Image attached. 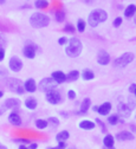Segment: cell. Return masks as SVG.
<instances>
[{"instance_id": "cell-48", "label": "cell", "mask_w": 136, "mask_h": 149, "mask_svg": "<svg viewBox=\"0 0 136 149\" xmlns=\"http://www.w3.org/2000/svg\"><path fill=\"white\" fill-rule=\"evenodd\" d=\"M3 4H5V0H0V5H3Z\"/></svg>"}, {"instance_id": "cell-37", "label": "cell", "mask_w": 136, "mask_h": 149, "mask_svg": "<svg viewBox=\"0 0 136 149\" xmlns=\"http://www.w3.org/2000/svg\"><path fill=\"white\" fill-rule=\"evenodd\" d=\"M66 43H68V39L65 38V37H62V38L58 39V44L59 45H65Z\"/></svg>"}, {"instance_id": "cell-6", "label": "cell", "mask_w": 136, "mask_h": 149, "mask_svg": "<svg viewBox=\"0 0 136 149\" xmlns=\"http://www.w3.org/2000/svg\"><path fill=\"white\" fill-rule=\"evenodd\" d=\"M11 90H13L14 92H17V94L19 95H23L24 92H25V88H24V84L22 83L20 79H18V78H12L8 83Z\"/></svg>"}, {"instance_id": "cell-25", "label": "cell", "mask_w": 136, "mask_h": 149, "mask_svg": "<svg viewBox=\"0 0 136 149\" xmlns=\"http://www.w3.org/2000/svg\"><path fill=\"white\" fill-rule=\"evenodd\" d=\"M69 137H70L69 132H66V130H63V132L58 133V135L56 136V140H57L58 142H59V141H66Z\"/></svg>"}, {"instance_id": "cell-44", "label": "cell", "mask_w": 136, "mask_h": 149, "mask_svg": "<svg viewBox=\"0 0 136 149\" xmlns=\"http://www.w3.org/2000/svg\"><path fill=\"white\" fill-rule=\"evenodd\" d=\"M37 147H38V146H37V143H31V144H30V147H29V148H31V149H36V148H37Z\"/></svg>"}, {"instance_id": "cell-41", "label": "cell", "mask_w": 136, "mask_h": 149, "mask_svg": "<svg viewBox=\"0 0 136 149\" xmlns=\"http://www.w3.org/2000/svg\"><path fill=\"white\" fill-rule=\"evenodd\" d=\"M14 141L15 142H22V143H29V140H26V139H15Z\"/></svg>"}, {"instance_id": "cell-3", "label": "cell", "mask_w": 136, "mask_h": 149, "mask_svg": "<svg viewBox=\"0 0 136 149\" xmlns=\"http://www.w3.org/2000/svg\"><path fill=\"white\" fill-rule=\"evenodd\" d=\"M30 24L34 29L46 27L50 24V18L44 13H33L30 18Z\"/></svg>"}, {"instance_id": "cell-47", "label": "cell", "mask_w": 136, "mask_h": 149, "mask_svg": "<svg viewBox=\"0 0 136 149\" xmlns=\"http://www.w3.org/2000/svg\"><path fill=\"white\" fill-rule=\"evenodd\" d=\"M3 96H4V92H3V91H0V98H1Z\"/></svg>"}, {"instance_id": "cell-14", "label": "cell", "mask_w": 136, "mask_h": 149, "mask_svg": "<svg viewBox=\"0 0 136 149\" xmlns=\"http://www.w3.org/2000/svg\"><path fill=\"white\" fill-rule=\"evenodd\" d=\"M24 88H25V91H27V92H34L37 90V84L33 78H29L24 83Z\"/></svg>"}, {"instance_id": "cell-50", "label": "cell", "mask_w": 136, "mask_h": 149, "mask_svg": "<svg viewBox=\"0 0 136 149\" xmlns=\"http://www.w3.org/2000/svg\"><path fill=\"white\" fill-rule=\"evenodd\" d=\"M134 95H135V96H136V89H135V91H134Z\"/></svg>"}, {"instance_id": "cell-16", "label": "cell", "mask_w": 136, "mask_h": 149, "mask_svg": "<svg viewBox=\"0 0 136 149\" xmlns=\"http://www.w3.org/2000/svg\"><path fill=\"white\" fill-rule=\"evenodd\" d=\"M4 105L7 108V109H13V108H18L20 105V101L17 100V98H7L4 103Z\"/></svg>"}, {"instance_id": "cell-28", "label": "cell", "mask_w": 136, "mask_h": 149, "mask_svg": "<svg viewBox=\"0 0 136 149\" xmlns=\"http://www.w3.org/2000/svg\"><path fill=\"white\" fill-rule=\"evenodd\" d=\"M85 26H86V24L83 19H80L78 23H77V30H78V32H81V33L85 31Z\"/></svg>"}, {"instance_id": "cell-20", "label": "cell", "mask_w": 136, "mask_h": 149, "mask_svg": "<svg viewBox=\"0 0 136 149\" xmlns=\"http://www.w3.org/2000/svg\"><path fill=\"white\" fill-rule=\"evenodd\" d=\"M25 105H26L27 109H30V110H34V109L37 108V105H38V102H37L36 98H33V97H29V98L25 101Z\"/></svg>"}, {"instance_id": "cell-46", "label": "cell", "mask_w": 136, "mask_h": 149, "mask_svg": "<svg viewBox=\"0 0 136 149\" xmlns=\"http://www.w3.org/2000/svg\"><path fill=\"white\" fill-rule=\"evenodd\" d=\"M5 148H6V147H5V146H3V144H1V143H0V149H5Z\"/></svg>"}, {"instance_id": "cell-29", "label": "cell", "mask_w": 136, "mask_h": 149, "mask_svg": "<svg viewBox=\"0 0 136 149\" xmlns=\"http://www.w3.org/2000/svg\"><path fill=\"white\" fill-rule=\"evenodd\" d=\"M108 121H109V123L111 124V125H116L119 123V121H120V117L117 116V115H111L109 118H108Z\"/></svg>"}, {"instance_id": "cell-11", "label": "cell", "mask_w": 136, "mask_h": 149, "mask_svg": "<svg viewBox=\"0 0 136 149\" xmlns=\"http://www.w3.org/2000/svg\"><path fill=\"white\" fill-rule=\"evenodd\" d=\"M23 53H24V56L26 58H30V59L34 58L36 57V46H33L31 44L26 45L24 47V50H23Z\"/></svg>"}, {"instance_id": "cell-40", "label": "cell", "mask_w": 136, "mask_h": 149, "mask_svg": "<svg viewBox=\"0 0 136 149\" xmlns=\"http://www.w3.org/2000/svg\"><path fill=\"white\" fill-rule=\"evenodd\" d=\"M66 144H65V141H59V143H58L57 148H65Z\"/></svg>"}, {"instance_id": "cell-23", "label": "cell", "mask_w": 136, "mask_h": 149, "mask_svg": "<svg viewBox=\"0 0 136 149\" xmlns=\"http://www.w3.org/2000/svg\"><path fill=\"white\" fill-rule=\"evenodd\" d=\"M82 77H83V79H84V81H91V79H93V78H95V73H93L91 70L86 69V70H84V71H83Z\"/></svg>"}, {"instance_id": "cell-42", "label": "cell", "mask_w": 136, "mask_h": 149, "mask_svg": "<svg viewBox=\"0 0 136 149\" xmlns=\"http://www.w3.org/2000/svg\"><path fill=\"white\" fill-rule=\"evenodd\" d=\"M135 89H136V84H131V85L129 86V92H131V94H134Z\"/></svg>"}, {"instance_id": "cell-22", "label": "cell", "mask_w": 136, "mask_h": 149, "mask_svg": "<svg viewBox=\"0 0 136 149\" xmlns=\"http://www.w3.org/2000/svg\"><path fill=\"white\" fill-rule=\"evenodd\" d=\"M135 13H136V6L135 5H129L124 10V17L126 18H131L135 15Z\"/></svg>"}, {"instance_id": "cell-1", "label": "cell", "mask_w": 136, "mask_h": 149, "mask_svg": "<svg viewBox=\"0 0 136 149\" xmlns=\"http://www.w3.org/2000/svg\"><path fill=\"white\" fill-rule=\"evenodd\" d=\"M108 18V13L104 11V10H101V8H97V10H93L89 17H88V23L91 27H96L98 26V24L101 23H104Z\"/></svg>"}, {"instance_id": "cell-39", "label": "cell", "mask_w": 136, "mask_h": 149, "mask_svg": "<svg viewBox=\"0 0 136 149\" xmlns=\"http://www.w3.org/2000/svg\"><path fill=\"white\" fill-rule=\"evenodd\" d=\"M96 123H98V124L102 127V132H103V133H105V127H104V123H103L100 118H96Z\"/></svg>"}, {"instance_id": "cell-33", "label": "cell", "mask_w": 136, "mask_h": 149, "mask_svg": "<svg viewBox=\"0 0 136 149\" xmlns=\"http://www.w3.org/2000/svg\"><path fill=\"white\" fill-rule=\"evenodd\" d=\"M122 25V18L119 17V18H116V19L114 20V26L115 27H120Z\"/></svg>"}, {"instance_id": "cell-49", "label": "cell", "mask_w": 136, "mask_h": 149, "mask_svg": "<svg viewBox=\"0 0 136 149\" xmlns=\"http://www.w3.org/2000/svg\"><path fill=\"white\" fill-rule=\"evenodd\" d=\"M134 23H135V25H136V13H135V17H134Z\"/></svg>"}, {"instance_id": "cell-43", "label": "cell", "mask_w": 136, "mask_h": 149, "mask_svg": "<svg viewBox=\"0 0 136 149\" xmlns=\"http://www.w3.org/2000/svg\"><path fill=\"white\" fill-rule=\"evenodd\" d=\"M6 110H7V108H6L5 105H1V107H0V115H1V114H4Z\"/></svg>"}, {"instance_id": "cell-30", "label": "cell", "mask_w": 136, "mask_h": 149, "mask_svg": "<svg viewBox=\"0 0 136 149\" xmlns=\"http://www.w3.org/2000/svg\"><path fill=\"white\" fill-rule=\"evenodd\" d=\"M56 19H57V22L62 23V22L65 19V13H64L63 11H58V12H56Z\"/></svg>"}, {"instance_id": "cell-34", "label": "cell", "mask_w": 136, "mask_h": 149, "mask_svg": "<svg viewBox=\"0 0 136 149\" xmlns=\"http://www.w3.org/2000/svg\"><path fill=\"white\" fill-rule=\"evenodd\" d=\"M64 31H65V32H68V33H72V32H75V27H73L71 24H68V25L65 26Z\"/></svg>"}, {"instance_id": "cell-15", "label": "cell", "mask_w": 136, "mask_h": 149, "mask_svg": "<svg viewBox=\"0 0 136 149\" xmlns=\"http://www.w3.org/2000/svg\"><path fill=\"white\" fill-rule=\"evenodd\" d=\"M8 121H10L11 124H13V125H15V127H19V125L22 124V117L19 116L17 113H12V114H10V116H8Z\"/></svg>"}, {"instance_id": "cell-26", "label": "cell", "mask_w": 136, "mask_h": 149, "mask_svg": "<svg viewBox=\"0 0 136 149\" xmlns=\"http://www.w3.org/2000/svg\"><path fill=\"white\" fill-rule=\"evenodd\" d=\"M34 6L37 8H46L49 6V3L46 1V0H36Z\"/></svg>"}, {"instance_id": "cell-32", "label": "cell", "mask_w": 136, "mask_h": 149, "mask_svg": "<svg viewBox=\"0 0 136 149\" xmlns=\"http://www.w3.org/2000/svg\"><path fill=\"white\" fill-rule=\"evenodd\" d=\"M7 44V40L5 38V36L3 33H0V47H5Z\"/></svg>"}, {"instance_id": "cell-35", "label": "cell", "mask_w": 136, "mask_h": 149, "mask_svg": "<svg viewBox=\"0 0 136 149\" xmlns=\"http://www.w3.org/2000/svg\"><path fill=\"white\" fill-rule=\"evenodd\" d=\"M68 97L70 100H76V92L73 90H69L68 91Z\"/></svg>"}, {"instance_id": "cell-5", "label": "cell", "mask_w": 136, "mask_h": 149, "mask_svg": "<svg viewBox=\"0 0 136 149\" xmlns=\"http://www.w3.org/2000/svg\"><path fill=\"white\" fill-rule=\"evenodd\" d=\"M58 86V83L51 77V78H44V79H42L40 81V83H39V89L42 90V91H44V92H47V91H50V90H53V89H56Z\"/></svg>"}, {"instance_id": "cell-38", "label": "cell", "mask_w": 136, "mask_h": 149, "mask_svg": "<svg viewBox=\"0 0 136 149\" xmlns=\"http://www.w3.org/2000/svg\"><path fill=\"white\" fill-rule=\"evenodd\" d=\"M4 58H5V49L0 47V62L4 61Z\"/></svg>"}, {"instance_id": "cell-9", "label": "cell", "mask_w": 136, "mask_h": 149, "mask_svg": "<svg viewBox=\"0 0 136 149\" xmlns=\"http://www.w3.org/2000/svg\"><path fill=\"white\" fill-rule=\"evenodd\" d=\"M8 65H10V69L12 71H14V72H19V71L23 69V62L19 59L18 57H12L10 59Z\"/></svg>"}, {"instance_id": "cell-12", "label": "cell", "mask_w": 136, "mask_h": 149, "mask_svg": "<svg viewBox=\"0 0 136 149\" xmlns=\"http://www.w3.org/2000/svg\"><path fill=\"white\" fill-rule=\"evenodd\" d=\"M52 78L58 84H62V83L66 82V74L62 71H54V72H52Z\"/></svg>"}, {"instance_id": "cell-17", "label": "cell", "mask_w": 136, "mask_h": 149, "mask_svg": "<svg viewBox=\"0 0 136 149\" xmlns=\"http://www.w3.org/2000/svg\"><path fill=\"white\" fill-rule=\"evenodd\" d=\"M117 140L119 141H131L134 140V135L130 132H121L117 134Z\"/></svg>"}, {"instance_id": "cell-4", "label": "cell", "mask_w": 136, "mask_h": 149, "mask_svg": "<svg viewBox=\"0 0 136 149\" xmlns=\"http://www.w3.org/2000/svg\"><path fill=\"white\" fill-rule=\"evenodd\" d=\"M134 61V53L133 52H126L123 54H121L120 57H117L114 62V66L115 68H126L127 65H129L131 62Z\"/></svg>"}, {"instance_id": "cell-8", "label": "cell", "mask_w": 136, "mask_h": 149, "mask_svg": "<svg viewBox=\"0 0 136 149\" xmlns=\"http://www.w3.org/2000/svg\"><path fill=\"white\" fill-rule=\"evenodd\" d=\"M97 63L100 65H108L110 63V56L105 50H100L97 53Z\"/></svg>"}, {"instance_id": "cell-10", "label": "cell", "mask_w": 136, "mask_h": 149, "mask_svg": "<svg viewBox=\"0 0 136 149\" xmlns=\"http://www.w3.org/2000/svg\"><path fill=\"white\" fill-rule=\"evenodd\" d=\"M117 111L122 117H129L131 114V109L128 107V104L126 103H119L117 105Z\"/></svg>"}, {"instance_id": "cell-36", "label": "cell", "mask_w": 136, "mask_h": 149, "mask_svg": "<svg viewBox=\"0 0 136 149\" xmlns=\"http://www.w3.org/2000/svg\"><path fill=\"white\" fill-rule=\"evenodd\" d=\"M128 107H129L131 110L135 108V101H133L131 97H129V100H128Z\"/></svg>"}, {"instance_id": "cell-13", "label": "cell", "mask_w": 136, "mask_h": 149, "mask_svg": "<svg viewBox=\"0 0 136 149\" xmlns=\"http://www.w3.org/2000/svg\"><path fill=\"white\" fill-rule=\"evenodd\" d=\"M110 110H111V103L105 102V103H103L101 107H98V109H97V113H100V114L103 115V116H107V115H109Z\"/></svg>"}, {"instance_id": "cell-7", "label": "cell", "mask_w": 136, "mask_h": 149, "mask_svg": "<svg viewBox=\"0 0 136 149\" xmlns=\"http://www.w3.org/2000/svg\"><path fill=\"white\" fill-rule=\"evenodd\" d=\"M46 101L50 104H58L62 102V96L57 90H50L46 92Z\"/></svg>"}, {"instance_id": "cell-19", "label": "cell", "mask_w": 136, "mask_h": 149, "mask_svg": "<svg viewBox=\"0 0 136 149\" xmlns=\"http://www.w3.org/2000/svg\"><path fill=\"white\" fill-rule=\"evenodd\" d=\"M80 77V72L77 70H72L66 74V81L68 82H76Z\"/></svg>"}, {"instance_id": "cell-24", "label": "cell", "mask_w": 136, "mask_h": 149, "mask_svg": "<svg viewBox=\"0 0 136 149\" xmlns=\"http://www.w3.org/2000/svg\"><path fill=\"white\" fill-rule=\"evenodd\" d=\"M90 105H91V101H90V98H85V100L82 102V104H81V113L85 114L86 111L89 110Z\"/></svg>"}, {"instance_id": "cell-31", "label": "cell", "mask_w": 136, "mask_h": 149, "mask_svg": "<svg viewBox=\"0 0 136 149\" xmlns=\"http://www.w3.org/2000/svg\"><path fill=\"white\" fill-rule=\"evenodd\" d=\"M47 123H51L53 128H57L58 125H59V121H58L57 117H50V118L47 120Z\"/></svg>"}, {"instance_id": "cell-21", "label": "cell", "mask_w": 136, "mask_h": 149, "mask_svg": "<svg viewBox=\"0 0 136 149\" xmlns=\"http://www.w3.org/2000/svg\"><path fill=\"white\" fill-rule=\"evenodd\" d=\"M103 144L105 148H114L115 146V140H114V136L111 135H107L103 140Z\"/></svg>"}, {"instance_id": "cell-27", "label": "cell", "mask_w": 136, "mask_h": 149, "mask_svg": "<svg viewBox=\"0 0 136 149\" xmlns=\"http://www.w3.org/2000/svg\"><path fill=\"white\" fill-rule=\"evenodd\" d=\"M47 124H49V123H47L46 120H37V121H36V127H37L38 129H42V130L45 129V128L47 127Z\"/></svg>"}, {"instance_id": "cell-45", "label": "cell", "mask_w": 136, "mask_h": 149, "mask_svg": "<svg viewBox=\"0 0 136 149\" xmlns=\"http://www.w3.org/2000/svg\"><path fill=\"white\" fill-rule=\"evenodd\" d=\"M25 148H26V147H25L24 144H22V146H19V149H25Z\"/></svg>"}, {"instance_id": "cell-18", "label": "cell", "mask_w": 136, "mask_h": 149, "mask_svg": "<svg viewBox=\"0 0 136 149\" xmlns=\"http://www.w3.org/2000/svg\"><path fill=\"white\" fill-rule=\"evenodd\" d=\"M95 127H96L95 122H91V121H88V120L80 122V128L84 129V130H92Z\"/></svg>"}, {"instance_id": "cell-2", "label": "cell", "mask_w": 136, "mask_h": 149, "mask_svg": "<svg viewBox=\"0 0 136 149\" xmlns=\"http://www.w3.org/2000/svg\"><path fill=\"white\" fill-rule=\"evenodd\" d=\"M69 42V45L65 49V53L71 58H76L82 53L83 51V45L82 42L78 38H71Z\"/></svg>"}]
</instances>
